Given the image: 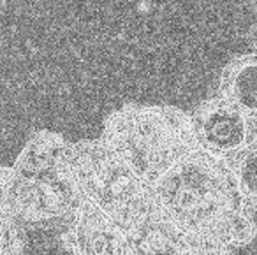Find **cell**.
Listing matches in <instances>:
<instances>
[{"label": "cell", "instance_id": "2", "mask_svg": "<svg viewBox=\"0 0 257 255\" xmlns=\"http://www.w3.org/2000/svg\"><path fill=\"white\" fill-rule=\"evenodd\" d=\"M69 141L39 131L11 167L0 169V199L25 227H67L83 202L67 159Z\"/></svg>", "mask_w": 257, "mask_h": 255}, {"label": "cell", "instance_id": "6", "mask_svg": "<svg viewBox=\"0 0 257 255\" xmlns=\"http://www.w3.org/2000/svg\"><path fill=\"white\" fill-rule=\"evenodd\" d=\"M65 243L72 255H134L125 230L86 199L67 225Z\"/></svg>", "mask_w": 257, "mask_h": 255}, {"label": "cell", "instance_id": "8", "mask_svg": "<svg viewBox=\"0 0 257 255\" xmlns=\"http://www.w3.org/2000/svg\"><path fill=\"white\" fill-rule=\"evenodd\" d=\"M218 95L257 121V53L236 57L220 74Z\"/></svg>", "mask_w": 257, "mask_h": 255}, {"label": "cell", "instance_id": "9", "mask_svg": "<svg viewBox=\"0 0 257 255\" xmlns=\"http://www.w3.org/2000/svg\"><path fill=\"white\" fill-rule=\"evenodd\" d=\"M227 164L243 201L253 213H257V134Z\"/></svg>", "mask_w": 257, "mask_h": 255}, {"label": "cell", "instance_id": "11", "mask_svg": "<svg viewBox=\"0 0 257 255\" xmlns=\"http://www.w3.org/2000/svg\"><path fill=\"white\" fill-rule=\"evenodd\" d=\"M204 255H229V253H204Z\"/></svg>", "mask_w": 257, "mask_h": 255}, {"label": "cell", "instance_id": "3", "mask_svg": "<svg viewBox=\"0 0 257 255\" xmlns=\"http://www.w3.org/2000/svg\"><path fill=\"white\" fill-rule=\"evenodd\" d=\"M100 139L150 187L197 148L190 114L173 106L120 107L104 120Z\"/></svg>", "mask_w": 257, "mask_h": 255}, {"label": "cell", "instance_id": "5", "mask_svg": "<svg viewBox=\"0 0 257 255\" xmlns=\"http://www.w3.org/2000/svg\"><path fill=\"white\" fill-rule=\"evenodd\" d=\"M190 121L197 148L224 162H231L257 134L255 121L220 95L197 106Z\"/></svg>", "mask_w": 257, "mask_h": 255}, {"label": "cell", "instance_id": "10", "mask_svg": "<svg viewBox=\"0 0 257 255\" xmlns=\"http://www.w3.org/2000/svg\"><path fill=\"white\" fill-rule=\"evenodd\" d=\"M23 248L22 225L0 199V255H16Z\"/></svg>", "mask_w": 257, "mask_h": 255}, {"label": "cell", "instance_id": "4", "mask_svg": "<svg viewBox=\"0 0 257 255\" xmlns=\"http://www.w3.org/2000/svg\"><path fill=\"white\" fill-rule=\"evenodd\" d=\"M67 159L83 199L123 230L157 206L150 185L125 166L102 139L69 143Z\"/></svg>", "mask_w": 257, "mask_h": 255}, {"label": "cell", "instance_id": "7", "mask_svg": "<svg viewBox=\"0 0 257 255\" xmlns=\"http://www.w3.org/2000/svg\"><path fill=\"white\" fill-rule=\"evenodd\" d=\"M134 255H204V251L155 206L125 230Z\"/></svg>", "mask_w": 257, "mask_h": 255}, {"label": "cell", "instance_id": "1", "mask_svg": "<svg viewBox=\"0 0 257 255\" xmlns=\"http://www.w3.org/2000/svg\"><path fill=\"white\" fill-rule=\"evenodd\" d=\"M157 208L204 253H229L255 237L257 225L229 164L201 148L176 160L154 185Z\"/></svg>", "mask_w": 257, "mask_h": 255}]
</instances>
